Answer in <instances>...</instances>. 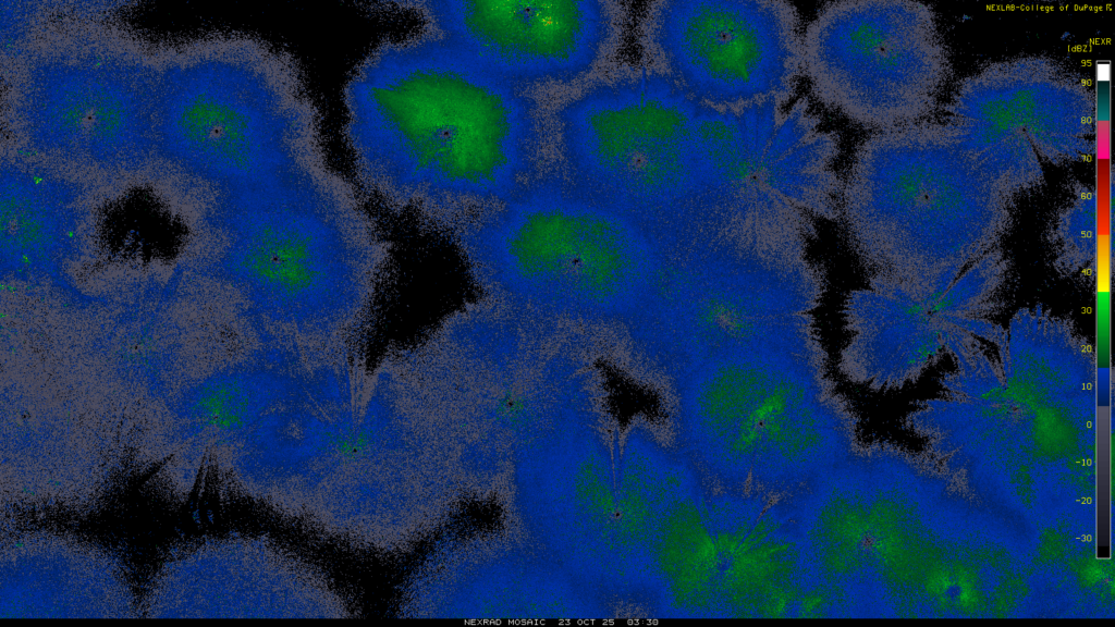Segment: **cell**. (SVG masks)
Here are the masks:
<instances>
[{
    "mask_svg": "<svg viewBox=\"0 0 1115 627\" xmlns=\"http://www.w3.org/2000/svg\"><path fill=\"white\" fill-rule=\"evenodd\" d=\"M360 185L434 219L466 200H507L536 173L541 128L523 86L422 28L379 44L344 90Z\"/></svg>",
    "mask_w": 1115,
    "mask_h": 627,
    "instance_id": "cell-1",
    "label": "cell"
},
{
    "mask_svg": "<svg viewBox=\"0 0 1115 627\" xmlns=\"http://www.w3.org/2000/svg\"><path fill=\"white\" fill-rule=\"evenodd\" d=\"M823 358L744 349L688 374L695 470L733 490L798 494L848 458L855 422L824 376Z\"/></svg>",
    "mask_w": 1115,
    "mask_h": 627,
    "instance_id": "cell-2",
    "label": "cell"
},
{
    "mask_svg": "<svg viewBox=\"0 0 1115 627\" xmlns=\"http://www.w3.org/2000/svg\"><path fill=\"white\" fill-rule=\"evenodd\" d=\"M191 77V76H189ZM164 102L172 149L232 199L297 190L338 173L328 163L318 109L282 49L238 42Z\"/></svg>",
    "mask_w": 1115,
    "mask_h": 627,
    "instance_id": "cell-3",
    "label": "cell"
},
{
    "mask_svg": "<svg viewBox=\"0 0 1115 627\" xmlns=\"http://www.w3.org/2000/svg\"><path fill=\"white\" fill-rule=\"evenodd\" d=\"M648 40L659 72L720 109L788 104L804 73L796 7L783 0H664Z\"/></svg>",
    "mask_w": 1115,
    "mask_h": 627,
    "instance_id": "cell-4",
    "label": "cell"
},
{
    "mask_svg": "<svg viewBox=\"0 0 1115 627\" xmlns=\"http://www.w3.org/2000/svg\"><path fill=\"white\" fill-rule=\"evenodd\" d=\"M424 29L525 87L567 83L592 70L612 35L598 0L403 2Z\"/></svg>",
    "mask_w": 1115,
    "mask_h": 627,
    "instance_id": "cell-5",
    "label": "cell"
},
{
    "mask_svg": "<svg viewBox=\"0 0 1115 627\" xmlns=\"http://www.w3.org/2000/svg\"><path fill=\"white\" fill-rule=\"evenodd\" d=\"M870 279L868 288L851 292L844 303L849 340L840 368L850 381L877 390L920 376L949 340L984 317L991 305L989 290L970 272L929 297Z\"/></svg>",
    "mask_w": 1115,
    "mask_h": 627,
    "instance_id": "cell-6",
    "label": "cell"
},
{
    "mask_svg": "<svg viewBox=\"0 0 1115 627\" xmlns=\"http://www.w3.org/2000/svg\"><path fill=\"white\" fill-rule=\"evenodd\" d=\"M902 40L894 4L829 2L802 33L804 73L825 107L860 124L882 125L899 108Z\"/></svg>",
    "mask_w": 1115,
    "mask_h": 627,
    "instance_id": "cell-7",
    "label": "cell"
},
{
    "mask_svg": "<svg viewBox=\"0 0 1115 627\" xmlns=\"http://www.w3.org/2000/svg\"><path fill=\"white\" fill-rule=\"evenodd\" d=\"M103 69L73 66L49 75L30 106L64 149L96 161L134 158L150 121H144L132 86Z\"/></svg>",
    "mask_w": 1115,
    "mask_h": 627,
    "instance_id": "cell-8",
    "label": "cell"
},
{
    "mask_svg": "<svg viewBox=\"0 0 1115 627\" xmlns=\"http://www.w3.org/2000/svg\"><path fill=\"white\" fill-rule=\"evenodd\" d=\"M758 339H759V337H758ZM755 340H756V339H755ZM751 341H752V340H751ZM747 342H748V341H747ZM743 343H744V342H743ZM738 344H740V343H738ZM735 345H737V344H735ZM733 346H734V345H733ZM733 346H731V347H733ZM731 347H728L727 349H730ZM727 349H725V351H724V353H726V351H727Z\"/></svg>",
    "mask_w": 1115,
    "mask_h": 627,
    "instance_id": "cell-9",
    "label": "cell"
}]
</instances>
